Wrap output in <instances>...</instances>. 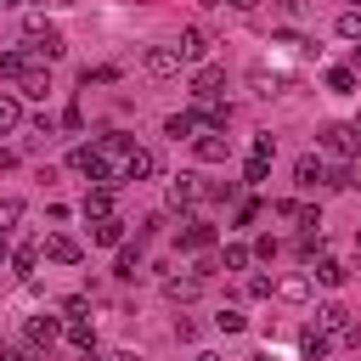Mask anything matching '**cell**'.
Masks as SVG:
<instances>
[{
	"label": "cell",
	"instance_id": "1",
	"mask_svg": "<svg viewBox=\"0 0 361 361\" xmlns=\"http://www.w3.org/2000/svg\"><path fill=\"white\" fill-rule=\"evenodd\" d=\"M130 152H135L130 135H102V141H90V147H73V169L90 175V180H107V186H113V180H124Z\"/></svg>",
	"mask_w": 361,
	"mask_h": 361
},
{
	"label": "cell",
	"instance_id": "2",
	"mask_svg": "<svg viewBox=\"0 0 361 361\" xmlns=\"http://www.w3.org/2000/svg\"><path fill=\"white\" fill-rule=\"evenodd\" d=\"M322 147H327L333 158H344V164L361 158V124H327V130H322Z\"/></svg>",
	"mask_w": 361,
	"mask_h": 361
},
{
	"label": "cell",
	"instance_id": "3",
	"mask_svg": "<svg viewBox=\"0 0 361 361\" xmlns=\"http://www.w3.org/2000/svg\"><path fill=\"white\" fill-rule=\"evenodd\" d=\"M327 180H333V169H327L316 152H305V158L293 164V186H299V192H316V186H327Z\"/></svg>",
	"mask_w": 361,
	"mask_h": 361
},
{
	"label": "cell",
	"instance_id": "4",
	"mask_svg": "<svg viewBox=\"0 0 361 361\" xmlns=\"http://www.w3.org/2000/svg\"><path fill=\"white\" fill-rule=\"evenodd\" d=\"M350 322H355V316H350L338 299H327V305H316V322H310V327H316V333H327V338H344V327H350Z\"/></svg>",
	"mask_w": 361,
	"mask_h": 361
},
{
	"label": "cell",
	"instance_id": "5",
	"mask_svg": "<svg viewBox=\"0 0 361 361\" xmlns=\"http://www.w3.org/2000/svg\"><path fill=\"white\" fill-rule=\"evenodd\" d=\"M209 45H214V39H209V28H197V23H186V28H180V39H175L180 62H203V56H209Z\"/></svg>",
	"mask_w": 361,
	"mask_h": 361
},
{
	"label": "cell",
	"instance_id": "6",
	"mask_svg": "<svg viewBox=\"0 0 361 361\" xmlns=\"http://www.w3.org/2000/svg\"><path fill=\"white\" fill-rule=\"evenodd\" d=\"M220 90H226V68L203 62V68L192 73V96H197V102H220Z\"/></svg>",
	"mask_w": 361,
	"mask_h": 361
},
{
	"label": "cell",
	"instance_id": "7",
	"mask_svg": "<svg viewBox=\"0 0 361 361\" xmlns=\"http://www.w3.org/2000/svg\"><path fill=\"white\" fill-rule=\"evenodd\" d=\"M175 243H180L186 254H203V248H214V226H209V220H186Z\"/></svg>",
	"mask_w": 361,
	"mask_h": 361
},
{
	"label": "cell",
	"instance_id": "8",
	"mask_svg": "<svg viewBox=\"0 0 361 361\" xmlns=\"http://www.w3.org/2000/svg\"><path fill=\"white\" fill-rule=\"evenodd\" d=\"M147 73H152V79L180 73V51H175V45H152V51H147Z\"/></svg>",
	"mask_w": 361,
	"mask_h": 361
},
{
	"label": "cell",
	"instance_id": "9",
	"mask_svg": "<svg viewBox=\"0 0 361 361\" xmlns=\"http://www.w3.org/2000/svg\"><path fill=\"white\" fill-rule=\"evenodd\" d=\"M192 152H197L203 164H226L231 141H226V130H209V135H197V141H192Z\"/></svg>",
	"mask_w": 361,
	"mask_h": 361
},
{
	"label": "cell",
	"instance_id": "10",
	"mask_svg": "<svg viewBox=\"0 0 361 361\" xmlns=\"http://www.w3.org/2000/svg\"><path fill=\"white\" fill-rule=\"evenodd\" d=\"M152 175H158V152L152 147H135L130 164H124V180H152Z\"/></svg>",
	"mask_w": 361,
	"mask_h": 361
},
{
	"label": "cell",
	"instance_id": "11",
	"mask_svg": "<svg viewBox=\"0 0 361 361\" xmlns=\"http://www.w3.org/2000/svg\"><path fill=\"white\" fill-rule=\"evenodd\" d=\"M45 254H51L56 265H79V259H85V248H79L73 237H62V231H51V237H45Z\"/></svg>",
	"mask_w": 361,
	"mask_h": 361
},
{
	"label": "cell",
	"instance_id": "12",
	"mask_svg": "<svg viewBox=\"0 0 361 361\" xmlns=\"http://www.w3.org/2000/svg\"><path fill=\"white\" fill-rule=\"evenodd\" d=\"M17 90H23V96H34V102H39V96H45V90H51V73H45V62H28V68H23V79H17Z\"/></svg>",
	"mask_w": 361,
	"mask_h": 361
},
{
	"label": "cell",
	"instance_id": "13",
	"mask_svg": "<svg viewBox=\"0 0 361 361\" xmlns=\"http://www.w3.org/2000/svg\"><path fill=\"white\" fill-rule=\"evenodd\" d=\"M197 197H203V186H197L192 175H175V180H169V209H192Z\"/></svg>",
	"mask_w": 361,
	"mask_h": 361
},
{
	"label": "cell",
	"instance_id": "14",
	"mask_svg": "<svg viewBox=\"0 0 361 361\" xmlns=\"http://www.w3.org/2000/svg\"><path fill=\"white\" fill-rule=\"evenodd\" d=\"M85 220H113V186H96V192H85Z\"/></svg>",
	"mask_w": 361,
	"mask_h": 361
},
{
	"label": "cell",
	"instance_id": "15",
	"mask_svg": "<svg viewBox=\"0 0 361 361\" xmlns=\"http://www.w3.org/2000/svg\"><path fill=\"white\" fill-rule=\"evenodd\" d=\"M56 333H62V322H56V316H34V322H28V344H34V350H51V344H56Z\"/></svg>",
	"mask_w": 361,
	"mask_h": 361
},
{
	"label": "cell",
	"instance_id": "16",
	"mask_svg": "<svg viewBox=\"0 0 361 361\" xmlns=\"http://www.w3.org/2000/svg\"><path fill=\"white\" fill-rule=\"evenodd\" d=\"M276 299L305 305V299H310V276H299V271H293V276H276Z\"/></svg>",
	"mask_w": 361,
	"mask_h": 361
},
{
	"label": "cell",
	"instance_id": "17",
	"mask_svg": "<svg viewBox=\"0 0 361 361\" xmlns=\"http://www.w3.org/2000/svg\"><path fill=\"white\" fill-rule=\"evenodd\" d=\"M316 282H322V288H344V282H350V265H344V259H316Z\"/></svg>",
	"mask_w": 361,
	"mask_h": 361
},
{
	"label": "cell",
	"instance_id": "18",
	"mask_svg": "<svg viewBox=\"0 0 361 361\" xmlns=\"http://www.w3.org/2000/svg\"><path fill=\"white\" fill-rule=\"evenodd\" d=\"M164 293L169 299H197L203 293V276H164Z\"/></svg>",
	"mask_w": 361,
	"mask_h": 361
},
{
	"label": "cell",
	"instance_id": "19",
	"mask_svg": "<svg viewBox=\"0 0 361 361\" xmlns=\"http://www.w3.org/2000/svg\"><path fill=\"white\" fill-rule=\"evenodd\" d=\"M39 254H45L39 243H23V248L11 254V271H17V276H34V265H39Z\"/></svg>",
	"mask_w": 361,
	"mask_h": 361
},
{
	"label": "cell",
	"instance_id": "20",
	"mask_svg": "<svg viewBox=\"0 0 361 361\" xmlns=\"http://www.w3.org/2000/svg\"><path fill=\"white\" fill-rule=\"evenodd\" d=\"M17 124H23V102L17 96H0V135H11Z\"/></svg>",
	"mask_w": 361,
	"mask_h": 361
},
{
	"label": "cell",
	"instance_id": "21",
	"mask_svg": "<svg viewBox=\"0 0 361 361\" xmlns=\"http://www.w3.org/2000/svg\"><path fill=\"white\" fill-rule=\"evenodd\" d=\"M164 130H169L175 141H197V118H192V113H175V118H169Z\"/></svg>",
	"mask_w": 361,
	"mask_h": 361
},
{
	"label": "cell",
	"instance_id": "22",
	"mask_svg": "<svg viewBox=\"0 0 361 361\" xmlns=\"http://www.w3.org/2000/svg\"><path fill=\"white\" fill-rule=\"evenodd\" d=\"M96 243H107V248H118L124 243V220H96V231H90Z\"/></svg>",
	"mask_w": 361,
	"mask_h": 361
},
{
	"label": "cell",
	"instance_id": "23",
	"mask_svg": "<svg viewBox=\"0 0 361 361\" xmlns=\"http://www.w3.org/2000/svg\"><path fill=\"white\" fill-rule=\"evenodd\" d=\"M248 259H254V248H243V243H226V254H220L226 271H248Z\"/></svg>",
	"mask_w": 361,
	"mask_h": 361
},
{
	"label": "cell",
	"instance_id": "24",
	"mask_svg": "<svg viewBox=\"0 0 361 361\" xmlns=\"http://www.w3.org/2000/svg\"><path fill=\"white\" fill-rule=\"evenodd\" d=\"M327 186H355V192H361V158H350L344 169H333V180H327Z\"/></svg>",
	"mask_w": 361,
	"mask_h": 361
},
{
	"label": "cell",
	"instance_id": "25",
	"mask_svg": "<svg viewBox=\"0 0 361 361\" xmlns=\"http://www.w3.org/2000/svg\"><path fill=\"white\" fill-rule=\"evenodd\" d=\"M248 79H254V90H259V96H276V90H282V73H265V68H254Z\"/></svg>",
	"mask_w": 361,
	"mask_h": 361
},
{
	"label": "cell",
	"instance_id": "26",
	"mask_svg": "<svg viewBox=\"0 0 361 361\" xmlns=\"http://www.w3.org/2000/svg\"><path fill=\"white\" fill-rule=\"evenodd\" d=\"M265 169H271V158H254V152H248V164H243V186H259Z\"/></svg>",
	"mask_w": 361,
	"mask_h": 361
},
{
	"label": "cell",
	"instance_id": "27",
	"mask_svg": "<svg viewBox=\"0 0 361 361\" xmlns=\"http://www.w3.org/2000/svg\"><path fill=\"white\" fill-rule=\"evenodd\" d=\"M135 271H141V254H135V248H118V265H113V276H124V282H130Z\"/></svg>",
	"mask_w": 361,
	"mask_h": 361
},
{
	"label": "cell",
	"instance_id": "28",
	"mask_svg": "<svg viewBox=\"0 0 361 361\" xmlns=\"http://www.w3.org/2000/svg\"><path fill=\"white\" fill-rule=\"evenodd\" d=\"M214 327H220V333H243V327H248V316H243V310H231V305H226V310H220V316H214Z\"/></svg>",
	"mask_w": 361,
	"mask_h": 361
},
{
	"label": "cell",
	"instance_id": "29",
	"mask_svg": "<svg viewBox=\"0 0 361 361\" xmlns=\"http://www.w3.org/2000/svg\"><path fill=\"white\" fill-rule=\"evenodd\" d=\"M17 220H23V203H17V197H0V237H6Z\"/></svg>",
	"mask_w": 361,
	"mask_h": 361
},
{
	"label": "cell",
	"instance_id": "30",
	"mask_svg": "<svg viewBox=\"0 0 361 361\" xmlns=\"http://www.w3.org/2000/svg\"><path fill=\"white\" fill-rule=\"evenodd\" d=\"M338 34H344V39H361V11H355V6L338 11Z\"/></svg>",
	"mask_w": 361,
	"mask_h": 361
},
{
	"label": "cell",
	"instance_id": "31",
	"mask_svg": "<svg viewBox=\"0 0 361 361\" xmlns=\"http://www.w3.org/2000/svg\"><path fill=\"white\" fill-rule=\"evenodd\" d=\"M327 85H333L338 96H350V90H355V73H350V68H333V73H327Z\"/></svg>",
	"mask_w": 361,
	"mask_h": 361
},
{
	"label": "cell",
	"instance_id": "32",
	"mask_svg": "<svg viewBox=\"0 0 361 361\" xmlns=\"http://www.w3.org/2000/svg\"><path fill=\"white\" fill-rule=\"evenodd\" d=\"M248 293H254V299H271L276 282H271V276H248Z\"/></svg>",
	"mask_w": 361,
	"mask_h": 361
},
{
	"label": "cell",
	"instance_id": "33",
	"mask_svg": "<svg viewBox=\"0 0 361 361\" xmlns=\"http://www.w3.org/2000/svg\"><path fill=\"white\" fill-rule=\"evenodd\" d=\"M254 158H276V141L271 135H254Z\"/></svg>",
	"mask_w": 361,
	"mask_h": 361
},
{
	"label": "cell",
	"instance_id": "34",
	"mask_svg": "<svg viewBox=\"0 0 361 361\" xmlns=\"http://www.w3.org/2000/svg\"><path fill=\"white\" fill-rule=\"evenodd\" d=\"M276 6H282V17H305V6H310V0H276Z\"/></svg>",
	"mask_w": 361,
	"mask_h": 361
},
{
	"label": "cell",
	"instance_id": "35",
	"mask_svg": "<svg viewBox=\"0 0 361 361\" xmlns=\"http://www.w3.org/2000/svg\"><path fill=\"white\" fill-rule=\"evenodd\" d=\"M214 6H226V11H254L259 0H214Z\"/></svg>",
	"mask_w": 361,
	"mask_h": 361
},
{
	"label": "cell",
	"instance_id": "36",
	"mask_svg": "<svg viewBox=\"0 0 361 361\" xmlns=\"http://www.w3.org/2000/svg\"><path fill=\"white\" fill-rule=\"evenodd\" d=\"M102 361H141V355H135V350H107Z\"/></svg>",
	"mask_w": 361,
	"mask_h": 361
},
{
	"label": "cell",
	"instance_id": "37",
	"mask_svg": "<svg viewBox=\"0 0 361 361\" xmlns=\"http://www.w3.org/2000/svg\"><path fill=\"white\" fill-rule=\"evenodd\" d=\"M0 361H28V355H23V350H6V355H0Z\"/></svg>",
	"mask_w": 361,
	"mask_h": 361
},
{
	"label": "cell",
	"instance_id": "38",
	"mask_svg": "<svg viewBox=\"0 0 361 361\" xmlns=\"http://www.w3.org/2000/svg\"><path fill=\"white\" fill-rule=\"evenodd\" d=\"M192 361H226V355H214V350H203V355H192Z\"/></svg>",
	"mask_w": 361,
	"mask_h": 361
},
{
	"label": "cell",
	"instance_id": "39",
	"mask_svg": "<svg viewBox=\"0 0 361 361\" xmlns=\"http://www.w3.org/2000/svg\"><path fill=\"white\" fill-rule=\"evenodd\" d=\"M355 68H361V45H355Z\"/></svg>",
	"mask_w": 361,
	"mask_h": 361
},
{
	"label": "cell",
	"instance_id": "40",
	"mask_svg": "<svg viewBox=\"0 0 361 361\" xmlns=\"http://www.w3.org/2000/svg\"><path fill=\"white\" fill-rule=\"evenodd\" d=\"M248 361H271V355H248Z\"/></svg>",
	"mask_w": 361,
	"mask_h": 361
},
{
	"label": "cell",
	"instance_id": "41",
	"mask_svg": "<svg viewBox=\"0 0 361 361\" xmlns=\"http://www.w3.org/2000/svg\"><path fill=\"white\" fill-rule=\"evenodd\" d=\"M0 6H6V0H0Z\"/></svg>",
	"mask_w": 361,
	"mask_h": 361
},
{
	"label": "cell",
	"instance_id": "42",
	"mask_svg": "<svg viewBox=\"0 0 361 361\" xmlns=\"http://www.w3.org/2000/svg\"><path fill=\"white\" fill-rule=\"evenodd\" d=\"M355 6H361V0H355Z\"/></svg>",
	"mask_w": 361,
	"mask_h": 361
}]
</instances>
